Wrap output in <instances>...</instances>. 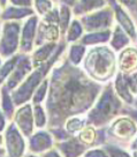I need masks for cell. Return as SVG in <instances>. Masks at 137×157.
I'll return each instance as SVG.
<instances>
[{"instance_id": "obj_1", "label": "cell", "mask_w": 137, "mask_h": 157, "mask_svg": "<svg viewBox=\"0 0 137 157\" xmlns=\"http://www.w3.org/2000/svg\"><path fill=\"white\" fill-rule=\"evenodd\" d=\"M46 110L50 129L64 128L67 120L90 111L103 91V84L68 60L53 67Z\"/></svg>"}, {"instance_id": "obj_2", "label": "cell", "mask_w": 137, "mask_h": 157, "mask_svg": "<svg viewBox=\"0 0 137 157\" xmlns=\"http://www.w3.org/2000/svg\"><path fill=\"white\" fill-rule=\"evenodd\" d=\"M122 109L121 98L115 93L114 86L112 83L106 84L96 104L88 112V116L85 118L87 126L96 128L113 123L117 114L122 112Z\"/></svg>"}, {"instance_id": "obj_3", "label": "cell", "mask_w": 137, "mask_h": 157, "mask_svg": "<svg viewBox=\"0 0 137 157\" xmlns=\"http://www.w3.org/2000/svg\"><path fill=\"white\" fill-rule=\"evenodd\" d=\"M83 68L93 81L100 84L107 82L114 76L117 68L114 51L107 46H94L85 54Z\"/></svg>"}, {"instance_id": "obj_4", "label": "cell", "mask_w": 137, "mask_h": 157, "mask_svg": "<svg viewBox=\"0 0 137 157\" xmlns=\"http://www.w3.org/2000/svg\"><path fill=\"white\" fill-rule=\"evenodd\" d=\"M65 48H66V42H60L54 54L52 56V58L50 59L47 63H45L44 65H42L35 71H32L30 75H28V78L20 84V87H17L12 93V97H13L15 105L22 106V105L27 104V102L30 98L32 99L34 94L36 93L39 86L44 82L45 78H47L46 75L53 68V66H55V61L60 58L61 53L65 51Z\"/></svg>"}, {"instance_id": "obj_5", "label": "cell", "mask_w": 137, "mask_h": 157, "mask_svg": "<svg viewBox=\"0 0 137 157\" xmlns=\"http://www.w3.org/2000/svg\"><path fill=\"white\" fill-rule=\"evenodd\" d=\"M113 16L114 10L111 4L102 10L92 12L88 15H84L81 19V23L83 25L85 31L89 33H98V31H105L111 30L109 28L113 25Z\"/></svg>"}, {"instance_id": "obj_6", "label": "cell", "mask_w": 137, "mask_h": 157, "mask_svg": "<svg viewBox=\"0 0 137 157\" xmlns=\"http://www.w3.org/2000/svg\"><path fill=\"white\" fill-rule=\"evenodd\" d=\"M20 35H21V25L19 22L7 21L2 27L1 34V56L4 58H10L15 56V52L20 48Z\"/></svg>"}, {"instance_id": "obj_7", "label": "cell", "mask_w": 137, "mask_h": 157, "mask_svg": "<svg viewBox=\"0 0 137 157\" xmlns=\"http://www.w3.org/2000/svg\"><path fill=\"white\" fill-rule=\"evenodd\" d=\"M107 133L117 141H130L137 133L136 123L128 116L117 118L111 123Z\"/></svg>"}, {"instance_id": "obj_8", "label": "cell", "mask_w": 137, "mask_h": 157, "mask_svg": "<svg viewBox=\"0 0 137 157\" xmlns=\"http://www.w3.org/2000/svg\"><path fill=\"white\" fill-rule=\"evenodd\" d=\"M5 143L8 157H22L25 151L23 134L20 132L16 124L12 123L5 131Z\"/></svg>"}, {"instance_id": "obj_9", "label": "cell", "mask_w": 137, "mask_h": 157, "mask_svg": "<svg viewBox=\"0 0 137 157\" xmlns=\"http://www.w3.org/2000/svg\"><path fill=\"white\" fill-rule=\"evenodd\" d=\"M32 67H34V64H32L31 58H29L28 56H24V54H21L19 63L13 71V73L9 75V78L6 80L4 87L8 90H13V89L15 90L17 87H20V83L22 81H24L25 78H28L27 75L31 72Z\"/></svg>"}, {"instance_id": "obj_10", "label": "cell", "mask_w": 137, "mask_h": 157, "mask_svg": "<svg viewBox=\"0 0 137 157\" xmlns=\"http://www.w3.org/2000/svg\"><path fill=\"white\" fill-rule=\"evenodd\" d=\"M34 108L30 104H24L15 112L14 114V121L16 124L20 132L23 134L25 137L32 136V132H34Z\"/></svg>"}, {"instance_id": "obj_11", "label": "cell", "mask_w": 137, "mask_h": 157, "mask_svg": "<svg viewBox=\"0 0 137 157\" xmlns=\"http://www.w3.org/2000/svg\"><path fill=\"white\" fill-rule=\"evenodd\" d=\"M37 25H38V17L34 15L24 22L22 27L21 33V42H20V51L22 54L30 52L36 42V35H37Z\"/></svg>"}, {"instance_id": "obj_12", "label": "cell", "mask_w": 137, "mask_h": 157, "mask_svg": "<svg viewBox=\"0 0 137 157\" xmlns=\"http://www.w3.org/2000/svg\"><path fill=\"white\" fill-rule=\"evenodd\" d=\"M53 136L50 132L38 131L29 139L30 151L34 154H45L53 147Z\"/></svg>"}, {"instance_id": "obj_13", "label": "cell", "mask_w": 137, "mask_h": 157, "mask_svg": "<svg viewBox=\"0 0 137 157\" xmlns=\"http://www.w3.org/2000/svg\"><path fill=\"white\" fill-rule=\"evenodd\" d=\"M117 65L120 73L124 75L136 73L137 71V49L135 48H127L120 52Z\"/></svg>"}, {"instance_id": "obj_14", "label": "cell", "mask_w": 137, "mask_h": 157, "mask_svg": "<svg viewBox=\"0 0 137 157\" xmlns=\"http://www.w3.org/2000/svg\"><path fill=\"white\" fill-rule=\"evenodd\" d=\"M59 35H60V30L58 25H50L42 21L39 22L38 29H37V37H36L35 45L43 46L50 43H57V40L59 39Z\"/></svg>"}, {"instance_id": "obj_15", "label": "cell", "mask_w": 137, "mask_h": 157, "mask_svg": "<svg viewBox=\"0 0 137 157\" xmlns=\"http://www.w3.org/2000/svg\"><path fill=\"white\" fill-rule=\"evenodd\" d=\"M111 5H112V7H113L114 15H115V19H117L119 25L127 33V35L130 38L135 39L137 37V34H136V29H135V25H134V22H132L131 17H130L129 14L124 10L123 6L121 5L120 2L113 1V2H111Z\"/></svg>"}, {"instance_id": "obj_16", "label": "cell", "mask_w": 137, "mask_h": 157, "mask_svg": "<svg viewBox=\"0 0 137 157\" xmlns=\"http://www.w3.org/2000/svg\"><path fill=\"white\" fill-rule=\"evenodd\" d=\"M57 150L62 157H80L87 152V146L83 144L77 137H70L69 140L57 143Z\"/></svg>"}, {"instance_id": "obj_17", "label": "cell", "mask_w": 137, "mask_h": 157, "mask_svg": "<svg viewBox=\"0 0 137 157\" xmlns=\"http://www.w3.org/2000/svg\"><path fill=\"white\" fill-rule=\"evenodd\" d=\"M58 45V43H50V44H45L36 50L32 54V57H31L34 67L37 68L39 66L44 65L45 63H47L50 59L52 58V56L55 52Z\"/></svg>"}, {"instance_id": "obj_18", "label": "cell", "mask_w": 137, "mask_h": 157, "mask_svg": "<svg viewBox=\"0 0 137 157\" xmlns=\"http://www.w3.org/2000/svg\"><path fill=\"white\" fill-rule=\"evenodd\" d=\"M114 89H115V93L119 97L121 98V101H123L124 103L132 105L135 99L132 97V94L130 91V88L128 86L126 78H124V74L122 73H117L114 80Z\"/></svg>"}, {"instance_id": "obj_19", "label": "cell", "mask_w": 137, "mask_h": 157, "mask_svg": "<svg viewBox=\"0 0 137 157\" xmlns=\"http://www.w3.org/2000/svg\"><path fill=\"white\" fill-rule=\"evenodd\" d=\"M108 4L106 1H92V0H88V1H76L73 6L74 14L77 15V16H84V15H88L92 12H96L98 10H102L104 7H106Z\"/></svg>"}, {"instance_id": "obj_20", "label": "cell", "mask_w": 137, "mask_h": 157, "mask_svg": "<svg viewBox=\"0 0 137 157\" xmlns=\"http://www.w3.org/2000/svg\"><path fill=\"white\" fill-rule=\"evenodd\" d=\"M34 10L31 7H17V6H9L6 7L4 12L1 13V19L6 22L9 20H21L27 16H34Z\"/></svg>"}, {"instance_id": "obj_21", "label": "cell", "mask_w": 137, "mask_h": 157, "mask_svg": "<svg viewBox=\"0 0 137 157\" xmlns=\"http://www.w3.org/2000/svg\"><path fill=\"white\" fill-rule=\"evenodd\" d=\"M129 43H130V37L120 25H117L113 31L112 39H111L112 50L113 51H123L124 49H127Z\"/></svg>"}, {"instance_id": "obj_22", "label": "cell", "mask_w": 137, "mask_h": 157, "mask_svg": "<svg viewBox=\"0 0 137 157\" xmlns=\"http://www.w3.org/2000/svg\"><path fill=\"white\" fill-rule=\"evenodd\" d=\"M112 30H105V31H98V33H89L85 34L81 38L82 45H98L107 43L109 38L112 37Z\"/></svg>"}, {"instance_id": "obj_23", "label": "cell", "mask_w": 137, "mask_h": 157, "mask_svg": "<svg viewBox=\"0 0 137 157\" xmlns=\"http://www.w3.org/2000/svg\"><path fill=\"white\" fill-rule=\"evenodd\" d=\"M59 16H60V22H59V29L60 33L62 35L67 34L69 29V22H70V16H72V12H70V7H69L66 2H60L59 5Z\"/></svg>"}, {"instance_id": "obj_24", "label": "cell", "mask_w": 137, "mask_h": 157, "mask_svg": "<svg viewBox=\"0 0 137 157\" xmlns=\"http://www.w3.org/2000/svg\"><path fill=\"white\" fill-rule=\"evenodd\" d=\"M87 53V48L82 44H73L68 52V61L74 66H78L84 60V54Z\"/></svg>"}, {"instance_id": "obj_25", "label": "cell", "mask_w": 137, "mask_h": 157, "mask_svg": "<svg viewBox=\"0 0 137 157\" xmlns=\"http://www.w3.org/2000/svg\"><path fill=\"white\" fill-rule=\"evenodd\" d=\"M97 137H98V131L92 126H85V127L80 132L77 139L81 142L88 146H96L97 143Z\"/></svg>"}, {"instance_id": "obj_26", "label": "cell", "mask_w": 137, "mask_h": 157, "mask_svg": "<svg viewBox=\"0 0 137 157\" xmlns=\"http://www.w3.org/2000/svg\"><path fill=\"white\" fill-rule=\"evenodd\" d=\"M14 101L12 95H9V90L2 87L1 89V108L4 111L5 117L12 118L14 114Z\"/></svg>"}, {"instance_id": "obj_27", "label": "cell", "mask_w": 137, "mask_h": 157, "mask_svg": "<svg viewBox=\"0 0 137 157\" xmlns=\"http://www.w3.org/2000/svg\"><path fill=\"white\" fill-rule=\"evenodd\" d=\"M85 126H87V121H85V120H83V119H81V118H78V117H73V118H70V119H68L67 123L65 124V129H66L72 136H74V135H76V134H80V132H81Z\"/></svg>"}, {"instance_id": "obj_28", "label": "cell", "mask_w": 137, "mask_h": 157, "mask_svg": "<svg viewBox=\"0 0 137 157\" xmlns=\"http://www.w3.org/2000/svg\"><path fill=\"white\" fill-rule=\"evenodd\" d=\"M20 58H21V54H15L13 57H10L8 60H6L5 64L2 65V67H1V78H0L1 83L5 82L6 80L9 78L10 74L13 73V71L15 69L16 65L19 63Z\"/></svg>"}, {"instance_id": "obj_29", "label": "cell", "mask_w": 137, "mask_h": 157, "mask_svg": "<svg viewBox=\"0 0 137 157\" xmlns=\"http://www.w3.org/2000/svg\"><path fill=\"white\" fill-rule=\"evenodd\" d=\"M83 25L81 23V21L78 20H73L70 27L68 29V33L66 34V42L72 43V42H76L82 35H83Z\"/></svg>"}, {"instance_id": "obj_30", "label": "cell", "mask_w": 137, "mask_h": 157, "mask_svg": "<svg viewBox=\"0 0 137 157\" xmlns=\"http://www.w3.org/2000/svg\"><path fill=\"white\" fill-rule=\"evenodd\" d=\"M34 119H35V125L37 128H44L47 125V117L45 113L44 109L40 104L34 105Z\"/></svg>"}, {"instance_id": "obj_31", "label": "cell", "mask_w": 137, "mask_h": 157, "mask_svg": "<svg viewBox=\"0 0 137 157\" xmlns=\"http://www.w3.org/2000/svg\"><path fill=\"white\" fill-rule=\"evenodd\" d=\"M49 88H50V80L49 78H45L44 82L39 86L38 89L36 90V93L34 94V97H32V103H34V105L40 104L44 101Z\"/></svg>"}, {"instance_id": "obj_32", "label": "cell", "mask_w": 137, "mask_h": 157, "mask_svg": "<svg viewBox=\"0 0 137 157\" xmlns=\"http://www.w3.org/2000/svg\"><path fill=\"white\" fill-rule=\"evenodd\" d=\"M34 6L38 12V14L42 15V16H45L54 8L53 2L52 1H46V0H37L34 2Z\"/></svg>"}, {"instance_id": "obj_33", "label": "cell", "mask_w": 137, "mask_h": 157, "mask_svg": "<svg viewBox=\"0 0 137 157\" xmlns=\"http://www.w3.org/2000/svg\"><path fill=\"white\" fill-rule=\"evenodd\" d=\"M104 149L106 150L109 157H131V155H129L126 150H123L114 144H105Z\"/></svg>"}, {"instance_id": "obj_34", "label": "cell", "mask_w": 137, "mask_h": 157, "mask_svg": "<svg viewBox=\"0 0 137 157\" xmlns=\"http://www.w3.org/2000/svg\"><path fill=\"white\" fill-rule=\"evenodd\" d=\"M43 21L46 22V23H50V25H59V22H60V16H59V8L58 7H54L53 10H51L50 13L43 16Z\"/></svg>"}, {"instance_id": "obj_35", "label": "cell", "mask_w": 137, "mask_h": 157, "mask_svg": "<svg viewBox=\"0 0 137 157\" xmlns=\"http://www.w3.org/2000/svg\"><path fill=\"white\" fill-rule=\"evenodd\" d=\"M83 157H109L105 149L102 148H92L87 150V152L83 155Z\"/></svg>"}, {"instance_id": "obj_36", "label": "cell", "mask_w": 137, "mask_h": 157, "mask_svg": "<svg viewBox=\"0 0 137 157\" xmlns=\"http://www.w3.org/2000/svg\"><path fill=\"white\" fill-rule=\"evenodd\" d=\"M124 78H126V81H127L129 88H130V91L137 95V72L130 74V75H124Z\"/></svg>"}, {"instance_id": "obj_37", "label": "cell", "mask_w": 137, "mask_h": 157, "mask_svg": "<svg viewBox=\"0 0 137 157\" xmlns=\"http://www.w3.org/2000/svg\"><path fill=\"white\" fill-rule=\"evenodd\" d=\"M122 6H124L126 8L129 10V12L131 13L135 17L137 16V1H129V0H123L120 2Z\"/></svg>"}, {"instance_id": "obj_38", "label": "cell", "mask_w": 137, "mask_h": 157, "mask_svg": "<svg viewBox=\"0 0 137 157\" xmlns=\"http://www.w3.org/2000/svg\"><path fill=\"white\" fill-rule=\"evenodd\" d=\"M122 113H124L126 116H128V117H130L135 121V123L137 124V109L135 108H123L122 109Z\"/></svg>"}, {"instance_id": "obj_39", "label": "cell", "mask_w": 137, "mask_h": 157, "mask_svg": "<svg viewBox=\"0 0 137 157\" xmlns=\"http://www.w3.org/2000/svg\"><path fill=\"white\" fill-rule=\"evenodd\" d=\"M10 4L17 7H31L32 6V2L29 0H12Z\"/></svg>"}, {"instance_id": "obj_40", "label": "cell", "mask_w": 137, "mask_h": 157, "mask_svg": "<svg viewBox=\"0 0 137 157\" xmlns=\"http://www.w3.org/2000/svg\"><path fill=\"white\" fill-rule=\"evenodd\" d=\"M43 157H62V156H61V154L57 149H51L47 152L43 154Z\"/></svg>"}, {"instance_id": "obj_41", "label": "cell", "mask_w": 137, "mask_h": 157, "mask_svg": "<svg viewBox=\"0 0 137 157\" xmlns=\"http://www.w3.org/2000/svg\"><path fill=\"white\" fill-rule=\"evenodd\" d=\"M130 149H131L132 151H137V137L130 143Z\"/></svg>"}, {"instance_id": "obj_42", "label": "cell", "mask_w": 137, "mask_h": 157, "mask_svg": "<svg viewBox=\"0 0 137 157\" xmlns=\"http://www.w3.org/2000/svg\"><path fill=\"white\" fill-rule=\"evenodd\" d=\"M4 128H5V116H2V113H1V132Z\"/></svg>"}, {"instance_id": "obj_43", "label": "cell", "mask_w": 137, "mask_h": 157, "mask_svg": "<svg viewBox=\"0 0 137 157\" xmlns=\"http://www.w3.org/2000/svg\"><path fill=\"white\" fill-rule=\"evenodd\" d=\"M132 157H137V151H132Z\"/></svg>"}, {"instance_id": "obj_44", "label": "cell", "mask_w": 137, "mask_h": 157, "mask_svg": "<svg viewBox=\"0 0 137 157\" xmlns=\"http://www.w3.org/2000/svg\"><path fill=\"white\" fill-rule=\"evenodd\" d=\"M134 106L135 109H137V99H135V102H134Z\"/></svg>"}, {"instance_id": "obj_45", "label": "cell", "mask_w": 137, "mask_h": 157, "mask_svg": "<svg viewBox=\"0 0 137 157\" xmlns=\"http://www.w3.org/2000/svg\"><path fill=\"white\" fill-rule=\"evenodd\" d=\"M27 157H37V156H35V155H28Z\"/></svg>"}, {"instance_id": "obj_46", "label": "cell", "mask_w": 137, "mask_h": 157, "mask_svg": "<svg viewBox=\"0 0 137 157\" xmlns=\"http://www.w3.org/2000/svg\"><path fill=\"white\" fill-rule=\"evenodd\" d=\"M136 19H137V16H136Z\"/></svg>"}]
</instances>
